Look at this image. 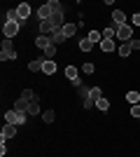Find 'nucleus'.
I'll return each mask as SVG.
<instances>
[{"label": "nucleus", "mask_w": 140, "mask_h": 157, "mask_svg": "<svg viewBox=\"0 0 140 157\" xmlns=\"http://www.w3.org/2000/svg\"><path fill=\"white\" fill-rule=\"evenodd\" d=\"M100 49H103L105 54L114 52V49H117V40H103V42H100Z\"/></svg>", "instance_id": "11"}, {"label": "nucleus", "mask_w": 140, "mask_h": 157, "mask_svg": "<svg viewBox=\"0 0 140 157\" xmlns=\"http://www.w3.org/2000/svg\"><path fill=\"white\" fill-rule=\"evenodd\" d=\"M80 49H82V52H91V49H93V42L89 38H82L80 40Z\"/></svg>", "instance_id": "22"}, {"label": "nucleus", "mask_w": 140, "mask_h": 157, "mask_svg": "<svg viewBox=\"0 0 140 157\" xmlns=\"http://www.w3.org/2000/svg\"><path fill=\"white\" fill-rule=\"evenodd\" d=\"M75 33H77V24H66V26H63V35H66V38H73Z\"/></svg>", "instance_id": "19"}, {"label": "nucleus", "mask_w": 140, "mask_h": 157, "mask_svg": "<svg viewBox=\"0 0 140 157\" xmlns=\"http://www.w3.org/2000/svg\"><path fill=\"white\" fill-rule=\"evenodd\" d=\"M98 98H103V92H100L98 87H91V89H89V101H93V103H96Z\"/></svg>", "instance_id": "17"}, {"label": "nucleus", "mask_w": 140, "mask_h": 157, "mask_svg": "<svg viewBox=\"0 0 140 157\" xmlns=\"http://www.w3.org/2000/svg\"><path fill=\"white\" fill-rule=\"evenodd\" d=\"M5 122L7 124H14V127H19V124H23L26 122V113H19V110H7L5 113Z\"/></svg>", "instance_id": "2"}, {"label": "nucleus", "mask_w": 140, "mask_h": 157, "mask_svg": "<svg viewBox=\"0 0 140 157\" xmlns=\"http://www.w3.org/2000/svg\"><path fill=\"white\" fill-rule=\"evenodd\" d=\"M45 54H47V59H54V54H56V47H54V45H49V47L45 49Z\"/></svg>", "instance_id": "31"}, {"label": "nucleus", "mask_w": 140, "mask_h": 157, "mask_svg": "<svg viewBox=\"0 0 140 157\" xmlns=\"http://www.w3.org/2000/svg\"><path fill=\"white\" fill-rule=\"evenodd\" d=\"M66 78L70 80V82L80 80V71H77V66H68V68H66Z\"/></svg>", "instance_id": "12"}, {"label": "nucleus", "mask_w": 140, "mask_h": 157, "mask_svg": "<svg viewBox=\"0 0 140 157\" xmlns=\"http://www.w3.org/2000/svg\"><path fill=\"white\" fill-rule=\"evenodd\" d=\"M87 38L91 40L93 45H96V42H98V45H100V42H103V33H100V31H96V28H93V31H89V35H87Z\"/></svg>", "instance_id": "15"}, {"label": "nucleus", "mask_w": 140, "mask_h": 157, "mask_svg": "<svg viewBox=\"0 0 140 157\" xmlns=\"http://www.w3.org/2000/svg\"><path fill=\"white\" fill-rule=\"evenodd\" d=\"M7 21H14V24H23V21L19 19V12H16V10H7Z\"/></svg>", "instance_id": "24"}, {"label": "nucleus", "mask_w": 140, "mask_h": 157, "mask_svg": "<svg viewBox=\"0 0 140 157\" xmlns=\"http://www.w3.org/2000/svg\"><path fill=\"white\" fill-rule=\"evenodd\" d=\"M96 105H98V110H110V101H107L105 96L98 98V101H96Z\"/></svg>", "instance_id": "28"}, {"label": "nucleus", "mask_w": 140, "mask_h": 157, "mask_svg": "<svg viewBox=\"0 0 140 157\" xmlns=\"http://www.w3.org/2000/svg\"><path fill=\"white\" fill-rule=\"evenodd\" d=\"M21 98H23V101H28V103H31V101H38V96H35L33 89H23V92H21Z\"/></svg>", "instance_id": "23"}, {"label": "nucleus", "mask_w": 140, "mask_h": 157, "mask_svg": "<svg viewBox=\"0 0 140 157\" xmlns=\"http://www.w3.org/2000/svg\"><path fill=\"white\" fill-rule=\"evenodd\" d=\"M42 73H45V75H54V73H56V61H54V59H45V63H42Z\"/></svg>", "instance_id": "8"}, {"label": "nucleus", "mask_w": 140, "mask_h": 157, "mask_svg": "<svg viewBox=\"0 0 140 157\" xmlns=\"http://www.w3.org/2000/svg\"><path fill=\"white\" fill-rule=\"evenodd\" d=\"M103 40H114L117 38V26H107V28H103Z\"/></svg>", "instance_id": "14"}, {"label": "nucleus", "mask_w": 140, "mask_h": 157, "mask_svg": "<svg viewBox=\"0 0 140 157\" xmlns=\"http://www.w3.org/2000/svg\"><path fill=\"white\" fill-rule=\"evenodd\" d=\"M131 21H133V26H140V12H135L133 17H131Z\"/></svg>", "instance_id": "32"}, {"label": "nucleus", "mask_w": 140, "mask_h": 157, "mask_svg": "<svg viewBox=\"0 0 140 157\" xmlns=\"http://www.w3.org/2000/svg\"><path fill=\"white\" fill-rule=\"evenodd\" d=\"M16 12H19V19H21V21H26L28 17H31V12H33V10H31V5H28V2H21V5L16 7Z\"/></svg>", "instance_id": "6"}, {"label": "nucleus", "mask_w": 140, "mask_h": 157, "mask_svg": "<svg viewBox=\"0 0 140 157\" xmlns=\"http://www.w3.org/2000/svg\"><path fill=\"white\" fill-rule=\"evenodd\" d=\"M19 31H21V24H14V21H5V26H2L5 38H14V35H19Z\"/></svg>", "instance_id": "4"}, {"label": "nucleus", "mask_w": 140, "mask_h": 157, "mask_svg": "<svg viewBox=\"0 0 140 157\" xmlns=\"http://www.w3.org/2000/svg\"><path fill=\"white\" fill-rule=\"evenodd\" d=\"M42 120H45L47 124H52L54 120H56V113H54V110H45V113H42Z\"/></svg>", "instance_id": "26"}, {"label": "nucleus", "mask_w": 140, "mask_h": 157, "mask_svg": "<svg viewBox=\"0 0 140 157\" xmlns=\"http://www.w3.org/2000/svg\"><path fill=\"white\" fill-rule=\"evenodd\" d=\"M47 5H49V10H52V14H59V12H63V5H61L59 0H49Z\"/></svg>", "instance_id": "21"}, {"label": "nucleus", "mask_w": 140, "mask_h": 157, "mask_svg": "<svg viewBox=\"0 0 140 157\" xmlns=\"http://www.w3.org/2000/svg\"><path fill=\"white\" fill-rule=\"evenodd\" d=\"M131 52H133V47H131V42H126V45H119V56H121V59H126V56H131Z\"/></svg>", "instance_id": "16"}, {"label": "nucleus", "mask_w": 140, "mask_h": 157, "mask_svg": "<svg viewBox=\"0 0 140 157\" xmlns=\"http://www.w3.org/2000/svg\"><path fill=\"white\" fill-rule=\"evenodd\" d=\"M126 101H128L131 105L140 103V94H138V92H128V94H126Z\"/></svg>", "instance_id": "25"}, {"label": "nucleus", "mask_w": 140, "mask_h": 157, "mask_svg": "<svg viewBox=\"0 0 140 157\" xmlns=\"http://www.w3.org/2000/svg\"><path fill=\"white\" fill-rule=\"evenodd\" d=\"M117 40H121V42H131V40H133V26H128V24L117 26Z\"/></svg>", "instance_id": "3"}, {"label": "nucleus", "mask_w": 140, "mask_h": 157, "mask_svg": "<svg viewBox=\"0 0 140 157\" xmlns=\"http://www.w3.org/2000/svg\"><path fill=\"white\" fill-rule=\"evenodd\" d=\"M112 21H114V26H124V24H126V14L121 12V10H114L112 12Z\"/></svg>", "instance_id": "9"}, {"label": "nucleus", "mask_w": 140, "mask_h": 157, "mask_svg": "<svg viewBox=\"0 0 140 157\" xmlns=\"http://www.w3.org/2000/svg\"><path fill=\"white\" fill-rule=\"evenodd\" d=\"M16 59V49H14V40L12 38H5L2 40V52H0V61H14Z\"/></svg>", "instance_id": "1"}, {"label": "nucleus", "mask_w": 140, "mask_h": 157, "mask_svg": "<svg viewBox=\"0 0 140 157\" xmlns=\"http://www.w3.org/2000/svg\"><path fill=\"white\" fill-rule=\"evenodd\" d=\"M14 110H19V113H26V115H28V101H23V98L14 101Z\"/></svg>", "instance_id": "18"}, {"label": "nucleus", "mask_w": 140, "mask_h": 157, "mask_svg": "<svg viewBox=\"0 0 140 157\" xmlns=\"http://www.w3.org/2000/svg\"><path fill=\"white\" fill-rule=\"evenodd\" d=\"M38 113H40V103H38V101H31V103H28V115H38Z\"/></svg>", "instance_id": "27"}, {"label": "nucleus", "mask_w": 140, "mask_h": 157, "mask_svg": "<svg viewBox=\"0 0 140 157\" xmlns=\"http://www.w3.org/2000/svg\"><path fill=\"white\" fill-rule=\"evenodd\" d=\"M82 71L87 73V75H91V73H96V66H93V61H87V63L82 66Z\"/></svg>", "instance_id": "29"}, {"label": "nucleus", "mask_w": 140, "mask_h": 157, "mask_svg": "<svg viewBox=\"0 0 140 157\" xmlns=\"http://www.w3.org/2000/svg\"><path fill=\"white\" fill-rule=\"evenodd\" d=\"M131 47H133V49H140V40H131Z\"/></svg>", "instance_id": "33"}, {"label": "nucleus", "mask_w": 140, "mask_h": 157, "mask_svg": "<svg viewBox=\"0 0 140 157\" xmlns=\"http://www.w3.org/2000/svg\"><path fill=\"white\" fill-rule=\"evenodd\" d=\"M42 63H45L42 59H33L31 63H28V71H31V73H38V71H42Z\"/></svg>", "instance_id": "20"}, {"label": "nucleus", "mask_w": 140, "mask_h": 157, "mask_svg": "<svg viewBox=\"0 0 140 157\" xmlns=\"http://www.w3.org/2000/svg\"><path fill=\"white\" fill-rule=\"evenodd\" d=\"M38 19H40V21H49V19H52V10H49L47 2L42 7H38Z\"/></svg>", "instance_id": "7"}, {"label": "nucleus", "mask_w": 140, "mask_h": 157, "mask_svg": "<svg viewBox=\"0 0 140 157\" xmlns=\"http://www.w3.org/2000/svg\"><path fill=\"white\" fill-rule=\"evenodd\" d=\"M131 117H135V120H140V103H135V105H131Z\"/></svg>", "instance_id": "30"}, {"label": "nucleus", "mask_w": 140, "mask_h": 157, "mask_svg": "<svg viewBox=\"0 0 140 157\" xmlns=\"http://www.w3.org/2000/svg\"><path fill=\"white\" fill-rule=\"evenodd\" d=\"M49 40H52V45L56 47V45H61V42H66V35H63V31H54L52 35H49Z\"/></svg>", "instance_id": "10"}, {"label": "nucleus", "mask_w": 140, "mask_h": 157, "mask_svg": "<svg viewBox=\"0 0 140 157\" xmlns=\"http://www.w3.org/2000/svg\"><path fill=\"white\" fill-rule=\"evenodd\" d=\"M49 45H52L49 35H38V38H35V47H40V49H47Z\"/></svg>", "instance_id": "13"}, {"label": "nucleus", "mask_w": 140, "mask_h": 157, "mask_svg": "<svg viewBox=\"0 0 140 157\" xmlns=\"http://www.w3.org/2000/svg\"><path fill=\"white\" fill-rule=\"evenodd\" d=\"M14 136H16V127L5 122V127H2V131H0V138L5 141V138H14Z\"/></svg>", "instance_id": "5"}]
</instances>
